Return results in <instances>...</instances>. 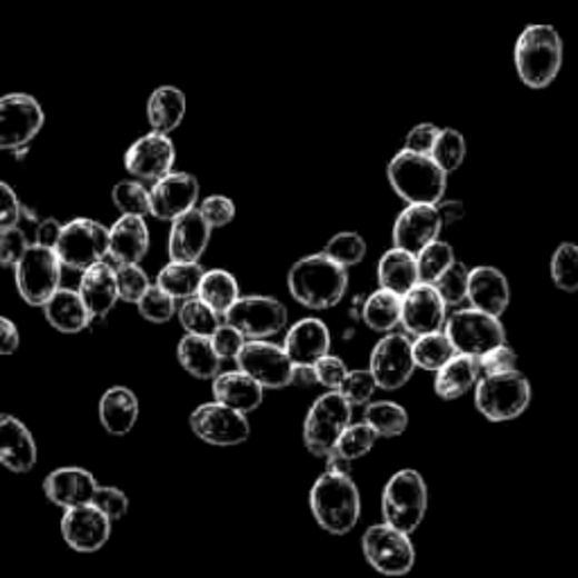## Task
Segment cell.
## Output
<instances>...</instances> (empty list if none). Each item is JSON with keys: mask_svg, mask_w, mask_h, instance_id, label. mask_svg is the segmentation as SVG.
Returning <instances> with one entry per match:
<instances>
[{"mask_svg": "<svg viewBox=\"0 0 578 578\" xmlns=\"http://www.w3.org/2000/svg\"><path fill=\"white\" fill-rule=\"evenodd\" d=\"M289 295L308 310H330L348 289V269L323 251L297 260L287 273Z\"/></svg>", "mask_w": 578, "mask_h": 578, "instance_id": "1", "label": "cell"}, {"mask_svg": "<svg viewBox=\"0 0 578 578\" xmlns=\"http://www.w3.org/2000/svg\"><path fill=\"white\" fill-rule=\"evenodd\" d=\"M310 509L323 531L346 536L361 516L359 488L350 475L326 470L310 488Z\"/></svg>", "mask_w": 578, "mask_h": 578, "instance_id": "2", "label": "cell"}, {"mask_svg": "<svg viewBox=\"0 0 578 578\" xmlns=\"http://www.w3.org/2000/svg\"><path fill=\"white\" fill-rule=\"evenodd\" d=\"M514 61L520 80L529 89H547L562 66V39L554 26L534 23L516 41Z\"/></svg>", "mask_w": 578, "mask_h": 578, "instance_id": "3", "label": "cell"}, {"mask_svg": "<svg viewBox=\"0 0 578 578\" xmlns=\"http://www.w3.org/2000/svg\"><path fill=\"white\" fill-rule=\"evenodd\" d=\"M391 188L407 203H439L448 190V172L429 155L400 150L387 166Z\"/></svg>", "mask_w": 578, "mask_h": 578, "instance_id": "4", "label": "cell"}, {"mask_svg": "<svg viewBox=\"0 0 578 578\" xmlns=\"http://www.w3.org/2000/svg\"><path fill=\"white\" fill-rule=\"evenodd\" d=\"M427 514V484L418 470H398L382 490V518L402 534H413Z\"/></svg>", "mask_w": 578, "mask_h": 578, "instance_id": "5", "label": "cell"}, {"mask_svg": "<svg viewBox=\"0 0 578 578\" xmlns=\"http://www.w3.org/2000/svg\"><path fill=\"white\" fill-rule=\"evenodd\" d=\"M529 402L531 385L518 369L501 376L479 378L475 385L477 411L492 422H506L522 416Z\"/></svg>", "mask_w": 578, "mask_h": 578, "instance_id": "6", "label": "cell"}, {"mask_svg": "<svg viewBox=\"0 0 578 578\" xmlns=\"http://www.w3.org/2000/svg\"><path fill=\"white\" fill-rule=\"evenodd\" d=\"M352 422V407L343 400L339 391H328L319 396L303 422V444L315 455L326 459L343 434V429Z\"/></svg>", "mask_w": 578, "mask_h": 578, "instance_id": "7", "label": "cell"}, {"mask_svg": "<svg viewBox=\"0 0 578 578\" xmlns=\"http://www.w3.org/2000/svg\"><path fill=\"white\" fill-rule=\"evenodd\" d=\"M54 251L63 267L84 271L109 256V229L96 220L78 217L63 225Z\"/></svg>", "mask_w": 578, "mask_h": 578, "instance_id": "8", "label": "cell"}, {"mask_svg": "<svg viewBox=\"0 0 578 578\" xmlns=\"http://www.w3.org/2000/svg\"><path fill=\"white\" fill-rule=\"evenodd\" d=\"M361 551H365L367 562L385 576H405L416 562V549L409 534H402L387 522L373 525L365 531Z\"/></svg>", "mask_w": 578, "mask_h": 578, "instance_id": "9", "label": "cell"}, {"mask_svg": "<svg viewBox=\"0 0 578 578\" xmlns=\"http://www.w3.org/2000/svg\"><path fill=\"white\" fill-rule=\"evenodd\" d=\"M61 260L54 249L30 245L23 258L17 262L19 295L30 306H46L61 282Z\"/></svg>", "mask_w": 578, "mask_h": 578, "instance_id": "10", "label": "cell"}, {"mask_svg": "<svg viewBox=\"0 0 578 578\" xmlns=\"http://www.w3.org/2000/svg\"><path fill=\"white\" fill-rule=\"evenodd\" d=\"M190 429L208 446L231 448L249 439L251 425L247 413L222 402H203L190 413Z\"/></svg>", "mask_w": 578, "mask_h": 578, "instance_id": "11", "label": "cell"}, {"mask_svg": "<svg viewBox=\"0 0 578 578\" xmlns=\"http://www.w3.org/2000/svg\"><path fill=\"white\" fill-rule=\"evenodd\" d=\"M46 113L37 98L28 93H10L0 98V150L30 148L43 129Z\"/></svg>", "mask_w": 578, "mask_h": 578, "instance_id": "12", "label": "cell"}, {"mask_svg": "<svg viewBox=\"0 0 578 578\" xmlns=\"http://www.w3.org/2000/svg\"><path fill=\"white\" fill-rule=\"evenodd\" d=\"M236 361L238 369L251 376L262 389H285L295 380V361L285 348L265 339L245 341Z\"/></svg>", "mask_w": 578, "mask_h": 578, "instance_id": "13", "label": "cell"}, {"mask_svg": "<svg viewBox=\"0 0 578 578\" xmlns=\"http://www.w3.org/2000/svg\"><path fill=\"white\" fill-rule=\"evenodd\" d=\"M446 335L459 355L481 357L495 346L506 343V332L499 317H490L475 308L459 310L446 321Z\"/></svg>", "mask_w": 578, "mask_h": 578, "instance_id": "14", "label": "cell"}, {"mask_svg": "<svg viewBox=\"0 0 578 578\" xmlns=\"http://www.w3.org/2000/svg\"><path fill=\"white\" fill-rule=\"evenodd\" d=\"M225 323L242 332L245 339H269L287 326V308L273 297H240L227 312Z\"/></svg>", "mask_w": 578, "mask_h": 578, "instance_id": "15", "label": "cell"}, {"mask_svg": "<svg viewBox=\"0 0 578 578\" xmlns=\"http://www.w3.org/2000/svg\"><path fill=\"white\" fill-rule=\"evenodd\" d=\"M416 369L413 350L409 335H387L382 337L371 352V373L378 382V389L398 391L402 389Z\"/></svg>", "mask_w": 578, "mask_h": 578, "instance_id": "16", "label": "cell"}, {"mask_svg": "<svg viewBox=\"0 0 578 578\" xmlns=\"http://www.w3.org/2000/svg\"><path fill=\"white\" fill-rule=\"evenodd\" d=\"M177 161L175 142L168 133L150 131L129 144L124 152V168L140 181H159L172 172Z\"/></svg>", "mask_w": 578, "mask_h": 578, "instance_id": "17", "label": "cell"}, {"mask_svg": "<svg viewBox=\"0 0 578 578\" xmlns=\"http://www.w3.org/2000/svg\"><path fill=\"white\" fill-rule=\"evenodd\" d=\"M441 231L444 222L437 203H407L393 225V247L416 256L427 245L437 242Z\"/></svg>", "mask_w": 578, "mask_h": 578, "instance_id": "18", "label": "cell"}, {"mask_svg": "<svg viewBox=\"0 0 578 578\" xmlns=\"http://www.w3.org/2000/svg\"><path fill=\"white\" fill-rule=\"evenodd\" d=\"M446 308L448 306L437 292V287L429 282H418L402 297L400 323L405 326L407 335L413 337L439 332L448 321Z\"/></svg>", "mask_w": 578, "mask_h": 578, "instance_id": "19", "label": "cell"}, {"mask_svg": "<svg viewBox=\"0 0 578 578\" xmlns=\"http://www.w3.org/2000/svg\"><path fill=\"white\" fill-rule=\"evenodd\" d=\"M61 536L70 549L80 554L100 551L111 536V520L93 504L66 509L61 520Z\"/></svg>", "mask_w": 578, "mask_h": 578, "instance_id": "20", "label": "cell"}, {"mask_svg": "<svg viewBox=\"0 0 578 578\" xmlns=\"http://www.w3.org/2000/svg\"><path fill=\"white\" fill-rule=\"evenodd\" d=\"M199 199V181L188 172H170L163 179L155 181L150 190L152 215L157 220L175 222L177 217L186 215L197 206Z\"/></svg>", "mask_w": 578, "mask_h": 578, "instance_id": "21", "label": "cell"}, {"mask_svg": "<svg viewBox=\"0 0 578 578\" xmlns=\"http://www.w3.org/2000/svg\"><path fill=\"white\" fill-rule=\"evenodd\" d=\"M468 301L475 310L501 317L511 303V287L497 267H475L468 276Z\"/></svg>", "mask_w": 578, "mask_h": 578, "instance_id": "22", "label": "cell"}, {"mask_svg": "<svg viewBox=\"0 0 578 578\" xmlns=\"http://www.w3.org/2000/svg\"><path fill=\"white\" fill-rule=\"evenodd\" d=\"M37 444L30 429L14 416L0 413V464L12 472H30L37 464Z\"/></svg>", "mask_w": 578, "mask_h": 578, "instance_id": "23", "label": "cell"}, {"mask_svg": "<svg viewBox=\"0 0 578 578\" xmlns=\"http://www.w3.org/2000/svg\"><path fill=\"white\" fill-rule=\"evenodd\" d=\"M210 227L201 217L199 208L177 217L170 229L168 253L172 262H199L210 242Z\"/></svg>", "mask_w": 578, "mask_h": 578, "instance_id": "24", "label": "cell"}, {"mask_svg": "<svg viewBox=\"0 0 578 578\" xmlns=\"http://www.w3.org/2000/svg\"><path fill=\"white\" fill-rule=\"evenodd\" d=\"M330 343L328 326L321 319L310 317L289 328L282 348L295 361V367H312L317 359L330 352Z\"/></svg>", "mask_w": 578, "mask_h": 578, "instance_id": "25", "label": "cell"}, {"mask_svg": "<svg viewBox=\"0 0 578 578\" xmlns=\"http://www.w3.org/2000/svg\"><path fill=\"white\" fill-rule=\"evenodd\" d=\"M96 488V477L84 468H59L43 481L46 497L61 506V509H76V506L91 504Z\"/></svg>", "mask_w": 578, "mask_h": 578, "instance_id": "26", "label": "cell"}, {"mask_svg": "<svg viewBox=\"0 0 578 578\" xmlns=\"http://www.w3.org/2000/svg\"><path fill=\"white\" fill-rule=\"evenodd\" d=\"M150 249V229L142 217L122 215L109 231V256L116 265H138Z\"/></svg>", "mask_w": 578, "mask_h": 578, "instance_id": "27", "label": "cell"}, {"mask_svg": "<svg viewBox=\"0 0 578 578\" xmlns=\"http://www.w3.org/2000/svg\"><path fill=\"white\" fill-rule=\"evenodd\" d=\"M80 297L84 306L91 312V319H102L113 310L118 303V280H116V267L109 262H98L89 269H84L80 280Z\"/></svg>", "mask_w": 578, "mask_h": 578, "instance_id": "28", "label": "cell"}, {"mask_svg": "<svg viewBox=\"0 0 578 578\" xmlns=\"http://www.w3.org/2000/svg\"><path fill=\"white\" fill-rule=\"evenodd\" d=\"M212 396L217 402L233 407L242 413L256 411L262 405L265 389L242 371L220 373L212 380Z\"/></svg>", "mask_w": 578, "mask_h": 578, "instance_id": "29", "label": "cell"}, {"mask_svg": "<svg viewBox=\"0 0 578 578\" xmlns=\"http://www.w3.org/2000/svg\"><path fill=\"white\" fill-rule=\"evenodd\" d=\"M48 323L66 335H76L91 323V312L84 306L80 292L72 289H57V292L43 306Z\"/></svg>", "mask_w": 578, "mask_h": 578, "instance_id": "30", "label": "cell"}, {"mask_svg": "<svg viewBox=\"0 0 578 578\" xmlns=\"http://www.w3.org/2000/svg\"><path fill=\"white\" fill-rule=\"evenodd\" d=\"M177 357L181 361V367L199 380H215L220 376L222 357L215 352L210 337H199V335H186L179 346H177Z\"/></svg>", "mask_w": 578, "mask_h": 578, "instance_id": "31", "label": "cell"}, {"mask_svg": "<svg viewBox=\"0 0 578 578\" xmlns=\"http://www.w3.org/2000/svg\"><path fill=\"white\" fill-rule=\"evenodd\" d=\"M477 380H479L477 359L457 352L437 371L434 389H437V396L444 400H457L470 389H475Z\"/></svg>", "mask_w": 578, "mask_h": 578, "instance_id": "32", "label": "cell"}, {"mask_svg": "<svg viewBox=\"0 0 578 578\" xmlns=\"http://www.w3.org/2000/svg\"><path fill=\"white\" fill-rule=\"evenodd\" d=\"M378 280L382 289L405 297L413 285L420 282L416 256L398 247L389 249L378 262Z\"/></svg>", "mask_w": 578, "mask_h": 578, "instance_id": "33", "label": "cell"}, {"mask_svg": "<svg viewBox=\"0 0 578 578\" xmlns=\"http://www.w3.org/2000/svg\"><path fill=\"white\" fill-rule=\"evenodd\" d=\"M100 420L102 427L116 437H124L133 429L138 420V400L131 389L113 387L100 400Z\"/></svg>", "mask_w": 578, "mask_h": 578, "instance_id": "34", "label": "cell"}, {"mask_svg": "<svg viewBox=\"0 0 578 578\" xmlns=\"http://www.w3.org/2000/svg\"><path fill=\"white\" fill-rule=\"evenodd\" d=\"M186 96L177 87H159L148 100V120L152 131L172 133L186 116Z\"/></svg>", "mask_w": 578, "mask_h": 578, "instance_id": "35", "label": "cell"}, {"mask_svg": "<svg viewBox=\"0 0 578 578\" xmlns=\"http://www.w3.org/2000/svg\"><path fill=\"white\" fill-rule=\"evenodd\" d=\"M197 295L206 306L225 317V312L240 299V285L233 273L225 269H210L203 271Z\"/></svg>", "mask_w": 578, "mask_h": 578, "instance_id": "36", "label": "cell"}, {"mask_svg": "<svg viewBox=\"0 0 578 578\" xmlns=\"http://www.w3.org/2000/svg\"><path fill=\"white\" fill-rule=\"evenodd\" d=\"M400 315L402 297L382 287L361 306V319L376 332H391L400 323Z\"/></svg>", "mask_w": 578, "mask_h": 578, "instance_id": "37", "label": "cell"}, {"mask_svg": "<svg viewBox=\"0 0 578 578\" xmlns=\"http://www.w3.org/2000/svg\"><path fill=\"white\" fill-rule=\"evenodd\" d=\"M203 269L199 262H170L159 271L157 285L172 299H192L199 292Z\"/></svg>", "mask_w": 578, "mask_h": 578, "instance_id": "38", "label": "cell"}, {"mask_svg": "<svg viewBox=\"0 0 578 578\" xmlns=\"http://www.w3.org/2000/svg\"><path fill=\"white\" fill-rule=\"evenodd\" d=\"M411 350L416 367L422 371H439L448 359L457 355L452 341L441 330L416 337V341H411Z\"/></svg>", "mask_w": 578, "mask_h": 578, "instance_id": "39", "label": "cell"}, {"mask_svg": "<svg viewBox=\"0 0 578 578\" xmlns=\"http://www.w3.org/2000/svg\"><path fill=\"white\" fill-rule=\"evenodd\" d=\"M365 422L376 429L378 437L385 439H396L407 429L409 425V413L405 407L391 400H380L371 402L365 411Z\"/></svg>", "mask_w": 578, "mask_h": 578, "instance_id": "40", "label": "cell"}, {"mask_svg": "<svg viewBox=\"0 0 578 578\" xmlns=\"http://www.w3.org/2000/svg\"><path fill=\"white\" fill-rule=\"evenodd\" d=\"M222 315L215 312L210 306H206L201 299H186L179 310V321L188 335L210 337L217 328L222 326Z\"/></svg>", "mask_w": 578, "mask_h": 578, "instance_id": "41", "label": "cell"}, {"mask_svg": "<svg viewBox=\"0 0 578 578\" xmlns=\"http://www.w3.org/2000/svg\"><path fill=\"white\" fill-rule=\"evenodd\" d=\"M466 150H468V144H466L464 133L448 127V129L439 131L437 142H434L429 157L437 161L448 175H452V172H457L464 166Z\"/></svg>", "mask_w": 578, "mask_h": 578, "instance_id": "42", "label": "cell"}, {"mask_svg": "<svg viewBox=\"0 0 578 578\" xmlns=\"http://www.w3.org/2000/svg\"><path fill=\"white\" fill-rule=\"evenodd\" d=\"M551 280L562 292H578V245L562 242L551 256Z\"/></svg>", "mask_w": 578, "mask_h": 578, "instance_id": "43", "label": "cell"}, {"mask_svg": "<svg viewBox=\"0 0 578 578\" xmlns=\"http://www.w3.org/2000/svg\"><path fill=\"white\" fill-rule=\"evenodd\" d=\"M376 441L378 434L373 427H369L367 422H350L339 437L335 452L348 461H357L373 450Z\"/></svg>", "mask_w": 578, "mask_h": 578, "instance_id": "44", "label": "cell"}, {"mask_svg": "<svg viewBox=\"0 0 578 578\" xmlns=\"http://www.w3.org/2000/svg\"><path fill=\"white\" fill-rule=\"evenodd\" d=\"M455 249L448 242H431L422 251L416 253V265H418V278L420 282L434 285L437 278L455 262Z\"/></svg>", "mask_w": 578, "mask_h": 578, "instance_id": "45", "label": "cell"}, {"mask_svg": "<svg viewBox=\"0 0 578 578\" xmlns=\"http://www.w3.org/2000/svg\"><path fill=\"white\" fill-rule=\"evenodd\" d=\"M323 253L328 258H332L335 262H339L341 267L350 269V267H357L361 260H365L367 242L355 231H341V233H337L328 240Z\"/></svg>", "mask_w": 578, "mask_h": 578, "instance_id": "46", "label": "cell"}, {"mask_svg": "<svg viewBox=\"0 0 578 578\" xmlns=\"http://www.w3.org/2000/svg\"><path fill=\"white\" fill-rule=\"evenodd\" d=\"M111 197H113L116 208L122 215H136V217L152 215L150 190H144V186L138 183V181H120V183H116Z\"/></svg>", "mask_w": 578, "mask_h": 578, "instance_id": "47", "label": "cell"}, {"mask_svg": "<svg viewBox=\"0 0 578 578\" xmlns=\"http://www.w3.org/2000/svg\"><path fill=\"white\" fill-rule=\"evenodd\" d=\"M468 276H470V269L464 262L455 260L437 278V282H434V287H437V292L441 295L446 306H459V303L468 301Z\"/></svg>", "mask_w": 578, "mask_h": 578, "instance_id": "48", "label": "cell"}, {"mask_svg": "<svg viewBox=\"0 0 578 578\" xmlns=\"http://www.w3.org/2000/svg\"><path fill=\"white\" fill-rule=\"evenodd\" d=\"M177 299H172L168 292H163V289L159 285H150L148 292H144L140 299H138V312L142 319H148L152 323H166L175 317V306Z\"/></svg>", "mask_w": 578, "mask_h": 578, "instance_id": "49", "label": "cell"}, {"mask_svg": "<svg viewBox=\"0 0 578 578\" xmlns=\"http://www.w3.org/2000/svg\"><path fill=\"white\" fill-rule=\"evenodd\" d=\"M337 391L343 396V400L350 407H359V405H367L373 398V393L378 391V382L369 369H357V371H348V376L343 378Z\"/></svg>", "mask_w": 578, "mask_h": 578, "instance_id": "50", "label": "cell"}, {"mask_svg": "<svg viewBox=\"0 0 578 578\" xmlns=\"http://www.w3.org/2000/svg\"><path fill=\"white\" fill-rule=\"evenodd\" d=\"M118 280V297L127 303H138V299L148 292L150 278L138 265H118L116 267Z\"/></svg>", "mask_w": 578, "mask_h": 578, "instance_id": "51", "label": "cell"}, {"mask_svg": "<svg viewBox=\"0 0 578 578\" xmlns=\"http://www.w3.org/2000/svg\"><path fill=\"white\" fill-rule=\"evenodd\" d=\"M477 367H479V376H501V373H509L518 369V355L506 346H495L488 352H484L481 357H477Z\"/></svg>", "mask_w": 578, "mask_h": 578, "instance_id": "52", "label": "cell"}, {"mask_svg": "<svg viewBox=\"0 0 578 578\" xmlns=\"http://www.w3.org/2000/svg\"><path fill=\"white\" fill-rule=\"evenodd\" d=\"M199 212L210 229H225L236 220V203L225 195H210L201 201Z\"/></svg>", "mask_w": 578, "mask_h": 578, "instance_id": "53", "label": "cell"}, {"mask_svg": "<svg viewBox=\"0 0 578 578\" xmlns=\"http://www.w3.org/2000/svg\"><path fill=\"white\" fill-rule=\"evenodd\" d=\"M30 238L21 225L0 231V265L17 267L23 253L30 249Z\"/></svg>", "mask_w": 578, "mask_h": 578, "instance_id": "54", "label": "cell"}, {"mask_svg": "<svg viewBox=\"0 0 578 578\" xmlns=\"http://www.w3.org/2000/svg\"><path fill=\"white\" fill-rule=\"evenodd\" d=\"M91 504L96 506L98 511H102L111 522L127 516V509H129L127 495L120 488H111V486H98Z\"/></svg>", "mask_w": 578, "mask_h": 578, "instance_id": "55", "label": "cell"}, {"mask_svg": "<svg viewBox=\"0 0 578 578\" xmlns=\"http://www.w3.org/2000/svg\"><path fill=\"white\" fill-rule=\"evenodd\" d=\"M312 369H315L317 382L323 385V387L330 389V391H337V389L341 387L343 378L348 376V369H346V365H343V359H339V357H335V355H323L321 359L315 361Z\"/></svg>", "mask_w": 578, "mask_h": 578, "instance_id": "56", "label": "cell"}, {"mask_svg": "<svg viewBox=\"0 0 578 578\" xmlns=\"http://www.w3.org/2000/svg\"><path fill=\"white\" fill-rule=\"evenodd\" d=\"M441 127H437L434 122H420L416 127L409 129V133L405 136V148L407 152L413 155H431L434 142H437Z\"/></svg>", "mask_w": 578, "mask_h": 578, "instance_id": "57", "label": "cell"}, {"mask_svg": "<svg viewBox=\"0 0 578 578\" xmlns=\"http://www.w3.org/2000/svg\"><path fill=\"white\" fill-rule=\"evenodd\" d=\"M210 343H212L215 352L220 355L222 359H236L238 352H240L242 346H245V337H242V332L236 330L233 326L222 323L220 328H217V330L210 335Z\"/></svg>", "mask_w": 578, "mask_h": 578, "instance_id": "58", "label": "cell"}, {"mask_svg": "<svg viewBox=\"0 0 578 578\" xmlns=\"http://www.w3.org/2000/svg\"><path fill=\"white\" fill-rule=\"evenodd\" d=\"M21 212H23V206H21L17 192L8 183L0 181V231L17 227L21 220Z\"/></svg>", "mask_w": 578, "mask_h": 578, "instance_id": "59", "label": "cell"}, {"mask_svg": "<svg viewBox=\"0 0 578 578\" xmlns=\"http://www.w3.org/2000/svg\"><path fill=\"white\" fill-rule=\"evenodd\" d=\"M19 343H21V335H19V328L6 319L0 317V355H12L19 350Z\"/></svg>", "mask_w": 578, "mask_h": 578, "instance_id": "60", "label": "cell"}, {"mask_svg": "<svg viewBox=\"0 0 578 578\" xmlns=\"http://www.w3.org/2000/svg\"><path fill=\"white\" fill-rule=\"evenodd\" d=\"M61 229H63V227H61L57 220H43V222H39V225H37V231H34V245L54 249L57 242H59Z\"/></svg>", "mask_w": 578, "mask_h": 578, "instance_id": "61", "label": "cell"}, {"mask_svg": "<svg viewBox=\"0 0 578 578\" xmlns=\"http://www.w3.org/2000/svg\"><path fill=\"white\" fill-rule=\"evenodd\" d=\"M437 210L441 215V222H444V229L459 222L464 217V203L457 201V199H441L437 203Z\"/></svg>", "mask_w": 578, "mask_h": 578, "instance_id": "62", "label": "cell"}, {"mask_svg": "<svg viewBox=\"0 0 578 578\" xmlns=\"http://www.w3.org/2000/svg\"><path fill=\"white\" fill-rule=\"evenodd\" d=\"M317 382L315 369L312 367H295V380L292 385H301V387H310Z\"/></svg>", "mask_w": 578, "mask_h": 578, "instance_id": "63", "label": "cell"}]
</instances>
